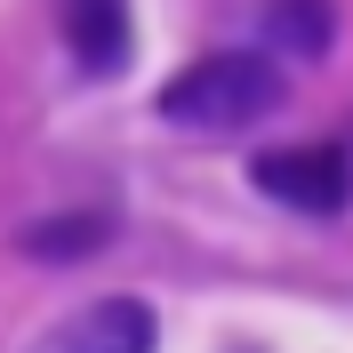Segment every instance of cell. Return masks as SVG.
Listing matches in <instances>:
<instances>
[{
    "label": "cell",
    "instance_id": "obj_2",
    "mask_svg": "<svg viewBox=\"0 0 353 353\" xmlns=\"http://www.w3.org/2000/svg\"><path fill=\"white\" fill-rule=\"evenodd\" d=\"M249 176L273 209H297V217H337L353 201V161L337 145H273L249 161Z\"/></svg>",
    "mask_w": 353,
    "mask_h": 353
},
{
    "label": "cell",
    "instance_id": "obj_3",
    "mask_svg": "<svg viewBox=\"0 0 353 353\" xmlns=\"http://www.w3.org/2000/svg\"><path fill=\"white\" fill-rule=\"evenodd\" d=\"M153 345H161V321L145 297H97V305L65 313L32 353H153Z\"/></svg>",
    "mask_w": 353,
    "mask_h": 353
},
{
    "label": "cell",
    "instance_id": "obj_1",
    "mask_svg": "<svg viewBox=\"0 0 353 353\" xmlns=\"http://www.w3.org/2000/svg\"><path fill=\"white\" fill-rule=\"evenodd\" d=\"M265 112H281V65L257 57V48H217V57H193L161 88V121L193 137H233L257 129Z\"/></svg>",
    "mask_w": 353,
    "mask_h": 353
},
{
    "label": "cell",
    "instance_id": "obj_6",
    "mask_svg": "<svg viewBox=\"0 0 353 353\" xmlns=\"http://www.w3.org/2000/svg\"><path fill=\"white\" fill-rule=\"evenodd\" d=\"M112 241V217H48L24 233V257H48V265H65V257H88V249H105Z\"/></svg>",
    "mask_w": 353,
    "mask_h": 353
},
{
    "label": "cell",
    "instance_id": "obj_4",
    "mask_svg": "<svg viewBox=\"0 0 353 353\" xmlns=\"http://www.w3.org/2000/svg\"><path fill=\"white\" fill-rule=\"evenodd\" d=\"M65 48L88 81H112L129 72V48H137V17L129 0H65Z\"/></svg>",
    "mask_w": 353,
    "mask_h": 353
},
{
    "label": "cell",
    "instance_id": "obj_5",
    "mask_svg": "<svg viewBox=\"0 0 353 353\" xmlns=\"http://www.w3.org/2000/svg\"><path fill=\"white\" fill-rule=\"evenodd\" d=\"M257 32L273 57H297V65H321L337 48V0H265Z\"/></svg>",
    "mask_w": 353,
    "mask_h": 353
}]
</instances>
